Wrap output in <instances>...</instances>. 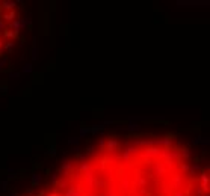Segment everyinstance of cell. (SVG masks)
Wrapping results in <instances>:
<instances>
[{"label": "cell", "instance_id": "6da1fadb", "mask_svg": "<svg viewBox=\"0 0 210 196\" xmlns=\"http://www.w3.org/2000/svg\"><path fill=\"white\" fill-rule=\"evenodd\" d=\"M20 36V14L12 2L0 0V61L14 48Z\"/></svg>", "mask_w": 210, "mask_h": 196}, {"label": "cell", "instance_id": "7a4b0ae2", "mask_svg": "<svg viewBox=\"0 0 210 196\" xmlns=\"http://www.w3.org/2000/svg\"><path fill=\"white\" fill-rule=\"evenodd\" d=\"M172 184H174V189H180V184H181V177H180V175H177V177L174 178Z\"/></svg>", "mask_w": 210, "mask_h": 196}, {"label": "cell", "instance_id": "3957f363", "mask_svg": "<svg viewBox=\"0 0 210 196\" xmlns=\"http://www.w3.org/2000/svg\"><path fill=\"white\" fill-rule=\"evenodd\" d=\"M181 155H183L185 158H189V157H191V151L186 148V149H183V151H181Z\"/></svg>", "mask_w": 210, "mask_h": 196}, {"label": "cell", "instance_id": "277c9868", "mask_svg": "<svg viewBox=\"0 0 210 196\" xmlns=\"http://www.w3.org/2000/svg\"><path fill=\"white\" fill-rule=\"evenodd\" d=\"M174 196H183V193H181V192H175V193H174Z\"/></svg>", "mask_w": 210, "mask_h": 196}]
</instances>
